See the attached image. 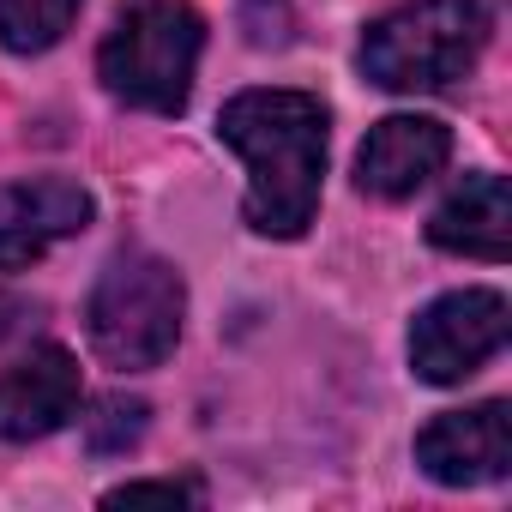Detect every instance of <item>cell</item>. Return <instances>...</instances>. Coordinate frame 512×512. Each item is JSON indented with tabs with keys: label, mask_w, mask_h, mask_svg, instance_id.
I'll use <instances>...</instances> for the list:
<instances>
[{
	"label": "cell",
	"mask_w": 512,
	"mask_h": 512,
	"mask_svg": "<svg viewBox=\"0 0 512 512\" xmlns=\"http://www.w3.org/2000/svg\"><path fill=\"white\" fill-rule=\"evenodd\" d=\"M187 314V284L157 253H121L91 290L85 332L109 368H157L169 362Z\"/></svg>",
	"instance_id": "cell-4"
},
{
	"label": "cell",
	"mask_w": 512,
	"mask_h": 512,
	"mask_svg": "<svg viewBox=\"0 0 512 512\" xmlns=\"http://www.w3.org/2000/svg\"><path fill=\"white\" fill-rule=\"evenodd\" d=\"M79 410V362L61 344H37L0 374V440H43Z\"/></svg>",
	"instance_id": "cell-9"
},
{
	"label": "cell",
	"mask_w": 512,
	"mask_h": 512,
	"mask_svg": "<svg viewBox=\"0 0 512 512\" xmlns=\"http://www.w3.org/2000/svg\"><path fill=\"white\" fill-rule=\"evenodd\" d=\"M145 416H151V410H145L139 398L109 392V398H97L91 416H85V446H91L97 458H115V452L139 446V440H145Z\"/></svg>",
	"instance_id": "cell-12"
},
{
	"label": "cell",
	"mask_w": 512,
	"mask_h": 512,
	"mask_svg": "<svg viewBox=\"0 0 512 512\" xmlns=\"http://www.w3.org/2000/svg\"><path fill=\"white\" fill-rule=\"evenodd\" d=\"M452 157V133L428 115H386L356 151V187L374 199H410Z\"/></svg>",
	"instance_id": "cell-8"
},
{
	"label": "cell",
	"mask_w": 512,
	"mask_h": 512,
	"mask_svg": "<svg viewBox=\"0 0 512 512\" xmlns=\"http://www.w3.org/2000/svg\"><path fill=\"white\" fill-rule=\"evenodd\" d=\"M416 464L446 482V488H476V482H500L512 470V410L476 404V410H446L416 434Z\"/></svg>",
	"instance_id": "cell-6"
},
{
	"label": "cell",
	"mask_w": 512,
	"mask_h": 512,
	"mask_svg": "<svg viewBox=\"0 0 512 512\" xmlns=\"http://www.w3.org/2000/svg\"><path fill=\"white\" fill-rule=\"evenodd\" d=\"M488 43L482 0H410L362 37V73L380 91H446L470 79Z\"/></svg>",
	"instance_id": "cell-3"
},
{
	"label": "cell",
	"mask_w": 512,
	"mask_h": 512,
	"mask_svg": "<svg viewBox=\"0 0 512 512\" xmlns=\"http://www.w3.org/2000/svg\"><path fill=\"white\" fill-rule=\"evenodd\" d=\"M91 193L79 181L43 175V181H7L0 187V272H19L67 235L91 223Z\"/></svg>",
	"instance_id": "cell-7"
},
{
	"label": "cell",
	"mask_w": 512,
	"mask_h": 512,
	"mask_svg": "<svg viewBox=\"0 0 512 512\" xmlns=\"http://www.w3.org/2000/svg\"><path fill=\"white\" fill-rule=\"evenodd\" d=\"M512 320H506V296L500 290H452L440 302H428L410 326V368L428 386H458L470 380L488 356H500Z\"/></svg>",
	"instance_id": "cell-5"
},
{
	"label": "cell",
	"mask_w": 512,
	"mask_h": 512,
	"mask_svg": "<svg viewBox=\"0 0 512 512\" xmlns=\"http://www.w3.org/2000/svg\"><path fill=\"white\" fill-rule=\"evenodd\" d=\"M199 49H205V25L193 0H127L97 49V73L109 97L151 115H181Z\"/></svg>",
	"instance_id": "cell-2"
},
{
	"label": "cell",
	"mask_w": 512,
	"mask_h": 512,
	"mask_svg": "<svg viewBox=\"0 0 512 512\" xmlns=\"http://www.w3.org/2000/svg\"><path fill=\"white\" fill-rule=\"evenodd\" d=\"M217 139L247 157L241 217L260 235H302L326 175V103L308 91H241L217 115Z\"/></svg>",
	"instance_id": "cell-1"
},
{
	"label": "cell",
	"mask_w": 512,
	"mask_h": 512,
	"mask_svg": "<svg viewBox=\"0 0 512 512\" xmlns=\"http://www.w3.org/2000/svg\"><path fill=\"white\" fill-rule=\"evenodd\" d=\"M13 314H19V302H7V296H0V338L13 332Z\"/></svg>",
	"instance_id": "cell-15"
},
{
	"label": "cell",
	"mask_w": 512,
	"mask_h": 512,
	"mask_svg": "<svg viewBox=\"0 0 512 512\" xmlns=\"http://www.w3.org/2000/svg\"><path fill=\"white\" fill-rule=\"evenodd\" d=\"M79 7L85 0H0V49H13V55L55 49L73 31Z\"/></svg>",
	"instance_id": "cell-11"
},
{
	"label": "cell",
	"mask_w": 512,
	"mask_h": 512,
	"mask_svg": "<svg viewBox=\"0 0 512 512\" xmlns=\"http://www.w3.org/2000/svg\"><path fill=\"white\" fill-rule=\"evenodd\" d=\"M241 31L260 49H284L290 43V7L284 0H241Z\"/></svg>",
	"instance_id": "cell-13"
},
{
	"label": "cell",
	"mask_w": 512,
	"mask_h": 512,
	"mask_svg": "<svg viewBox=\"0 0 512 512\" xmlns=\"http://www.w3.org/2000/svg\"><path fill=\"white\" fill-rule=\"evenodd\" d=\"M199 494H205V488H199L193 476H181V482H175V476H163V482H127V488H109V494H103V506H139V500H169V506H181V500H187V506H193Z\"/></svg>",
	"instance_id": "cell-14"
},
{
	"label": "cell",
	"mask_w": 512,
	"mask_h": 512,
	"mask_svg": "<svg viewBox=\"0 0 512 512\" xmlns=\"http://www.w3.org/2000/svg\"><path fill=\"white\" fill-rule=\"evenodd\" d=\"M428 241L446 253H470V260H506L512 253V193L500 175H464L446 205L428 217Z\"/></svg>",
	"instance_id": "cell-10"
}]
</instances>
